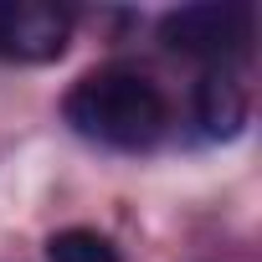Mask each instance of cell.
<instances>
[{
	"mask_svg": "<svg viewBox=\"0 0 262 262\" xmlns=\"http://www.w3.org/2000/svg\"><path fill=\"white\" fill-rule=\"evenodd\" d=\"M62 118L72 123V134H82L103 149L139 155V149H155L165 139L170 103L144 72L98 67V72L72 82V93L62 98Z\"/></svg>",
	"mask_w": 262,
	"mask_h": 262,
	"instance_id": "cell-1",
	"label": "cell"
},
{
	"mask_svg": "<svg viewBox=\"0 0 262 262\" xmlns=\"http://www.w3.org/2000/svg\"><path fill=\"white\" fill-rule=\"evenodd\" d=\"M160 41L180 57L231 62L252 47V11L247 6H180L160 16Z\"/></svg>",
	"mask_w": 262,
	"mask_h": 262,
	"instance_id": "cell-2",
	"label": "cell"
},
{
	"mask_svg": "<svg viewBox=\"0 0 262 262\" xmlns=\"http://www.w3.org/2000/svg\"><path fill=\"white\" fill-rule=\"evenodd\" d=\"M72 41V11L47 0H0V62L41 67L57 62Z\"/></svg>",
	"mask_w": 262,
	"mask_h": 262,
	"instance_id": "cell-3",
	"label": "cell"
},
{
	"mask_svg": "<svg viewBox=\"0 0 262 262\" xmlns=\"http://www.w3.org/2000/svg\"><path fill=\"white\" fill-rule=\"evenodd\" d=\"M195 123H201V134L216 139V144L242 134V123H247V93H242V82L226 67L201 72V82H195Z\"/></svg>",
	"mask_w": 262,
	"mask_h": 262,
	"instance_id": "cell-4",
	"label": "cell"
},
{
	"mask_svg": "<svg viewBox=\"0 0 262 262\" xmlns=\"http://www.w3.org/2000/svg\"><path fill=\"white\" fill-rule=\"evenodd\" d=\"M47 262H118V247L93 226H67L47 236Z\"/></svg>",
	"mask_w": 262,
	"mask_h": 262,
	"instance_id": "cell-5",
	"label": "cell"
}]
</instances>
